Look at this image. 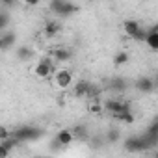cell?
<instances>
[{"mask_svg":"<svg viewBox=\"0 0 158 158\" xmlns=\"http://www.w3.org/2000/svg\"><path fill=\"white\" fill-rule=\"evenodd\" d=\"M52 76H54V86L58 89H61V91L69 89L73 86V82H74V76H73L71 69H56L52 73Z\"/></svg>","mask_w":158,"mask_h":158,"instance_id":"6da1fadb","label":"cell"},{"mask_svg":"<svg viewBox=\"0 0 158 158\" xmlns=\"http://www.w3.org/2000/svg\"><path fill=\"white\" fill-rule=\"evenodd\" d=\"M56 71V61L48 56V58H43V60H39L37 63H35V67H34V73H35V76L37 78H41V80H45V78H48V76H52V73Z\"/></svg>","mask_w":158,"mask_h":158,"instance_id":"7a4b0ae2","label":"cell"},{"mask_svg":"<svg viewBox=\"0 0 158 158\" xmlns=\"http://www.w3.org/2000/svg\"><path fill=\"white\" fill-rule=\"evenodd\" d=\"M11 136L17 138L19 143H26V141L37 139V138L41 136V130L35 128V127H21V128H17L15 132H11Z\"/></svg>","mask_w":158,"mask_h":158,"instance_id":"3957f363","label":"cell"},{"mask_svg":"<svg viewBox=\"0 0 158 158\" xmlns=\"http://www.w3.org/2000/svg\"><path fill=\"white\" fill-rule=\"evenodd\" d=\"M102 108L108 112V114H112L114 117L115 115H119V114H123V112H127V110H130V104L128 102H125V101H117V99H108L104 104H102Z\"/></svg>","mask_w":158,"mask_h":158,"instance_id":"277c9868","label":"cell"},{"mask_svg":"<svg viewBox=\"0 0 158 158\" xmlns=\"http://www.w3.org/2000/svg\"><path fill=\"white\" fill-rule=\"evenodd\" d=\"M147 141L143 139V136H132V138H127L125 141V149L128 152H141L143 149H147Z\"/></svg>","mask_w":158,"mask_h":158,"instance_id":"5b68a950","label":"cell"},{"mask_svg":"<svg viewBox=\"0 0 158 158\" xmlns=\"http://www.w3.org/2000/svg\"><path fill=\"white\" fill-rule=\"evenodd\" d=\"M136 89L139 91V93H151V91H154V80L151 76H139L138 80H136Z\"/></svg>","mask_w":158,"mask_h":158,"instance_id":"8992f818","label":"cell"},{"mask_svg":"<svg viewBox=\"0 0 158 158\" xmlns=\"http://www.w3.org/2000/svg\"><path fill=\"white\" fill-rule=\"evenodd\" d=\"M89 84L91 82H88V80H78V82H73V95L74 97H78V99H86V95H88V89H89Z\"/></svg>","mask_w":158,"mask_h":158,"instance_id":"52a82bcc","label":"cell"},{"mask_svg":"<svg viewBox=\"0 0 158 158\" xmlns=\"http://www.w3.org/2000/svg\"><path fill=\"white\" fill-rule=\"evenodd\" d=\"M50 58H52L56 63H65V61H69V60L73 58V54H71L69 48L60 47V48H54V50L50 52Z\"/></svg>","mask_w":158,"mask_h":158,"instance_id":"ba28073f","label":"cell"},{"mask_svg":"<svg viewBox=\"0 0 158 158\" xmlns=\"http://www.w3.org/2000/svg\"><path fill=\"white\" fill-rule=\"evenodd\" d=\"M74 141V136H73V130L71 128H61L58 134H56V143L61 145V147H67Z\"/></svg>","mask_w":158,"mask_h":158,"instance_id":"9c48e42d","label":"cell"},{"mask_svg":"<svg viewBox=\"0 0 158 158\" xmlns=\"http://www.w3.org/2000/svg\"><path fill=\"white\" fill-rule=\"evenodd\" d=\"M143 43H147L151 50H158V28L156 26H151L147 30V35H145Z\"/></svg>","mask_w":158,"mask_h":158,"instance_id":"30bf717a","label":"cell"},{"mask_svg":"<svg viewBox=\"0 0 158 158\" xmlns=\"http://www.w3.org/2000/svg\"><path fill=\"white\" fill-rule=\"evenodd\" d=\"M58 32H60V24L54 23V21H48V23L45 24V28H43V35H45L47 39H54V37L58 35Z\"/></svg>","mask_w":158,"mask_h":158,"instance_id":"8fae6325","label":"cell"},{"mask_svg":"<svg viewBox=\"0 0 158 158\" xmlns=\"http://www.w3.org/2000/svg\"><path fill=\"white\" fill-rule=\"evenodd\" d=\"M88 112H89L91 115H101V114L104 112L101 99H88Z\"/></svg>","mask_w":158,"mask_h":158,"instance_id":"7c38bea8","label":"cell"},{"mask_svg":"<svg viewBox=\"0 0 158 158\" xmlns=\"http://www.w3.org/2000/svg\"><path fill=\"white\" fill-rule=\"evenodd\" d=\"M139 26H141V24H139L138 21H134V19H128V21L123 23V30H125V34H127L128 37H132V35L139 30Z\"/></svg>","mask_w":158,"mask_h":158,"instance_id":"4fadbf2b","label":"cell"},{"mask_svg":"<svg viewBox=\"0 0 158 158\" xmlns=\"http://www.w3.org/2000/svg\"><path fill=\"white\" fill-rule=\"evenodd\" d=\"M71 130H73V136H74V139L88 141V128H86V127L78 125V127H74V128H71Z\"/></svg>","mask_w":158,"mask_h":158,"instance_id":"5bb4252c","label":"cell"},{"mask_svg":"<svg viewBox=\"0 0 158 158\" xmlns=\"http://www.w3.org/2000/svg\"><path fill=\"white\" fill-rule=\"evenodd\" d=\"M74 11H78V6L74 2H71V0H65V4H63V8L60 11V17H67V15H71Z\"/></svg>","mask_w":158,"mask_h":158,"instance_id":"9a60e30c","label":"cell"},{"mask_svg":"<svg viewBox=\"0 0 158 158\" xmlns=\"http://www.w3.org/2000/svg\"><path fill=\"white\" fill-rule=\"evenodd\" d=\"M128 60H130L128 52H117V54L114 56V65H115V67H123V65L128 63Z\"/></svg>","mask_w":158,"mask_h":158,"instance_id":"2e32d148","label":"cell"},{"mask_svg":"<svg viewBox=\"0 0 158 158\" xmlns=\"http://www.w3.org/2000/svg\"><path fill=\"white\" fill-rule=\"evenodd\" d=\"M0 39H2V45H4V50L15 45V34H13V32H10V34H4V35H0Z\"/></svg>","mask_w":158,"mask_h":158,"instance_id":"e0dca14e","label":"cell"},{"mask_svg":"<svg viewBox=\"0 0 158 158\" xmlns=\"http://www.w3.org/2000/svg\"><path fill=\"white\" fill-rule=\"evenodd\" d=\"M115 119H119V121H121V123H125V125H132V123H134V114H132L130 110H127V112H123V114L115 115Z\"/></svg>","mask_w":158,"mask_h":158,"instance_id":"ac0fdd59","label":"cell"},{"mask_svg":"<svg viewBox=\"0 0 158 158\" xmlns=\"http://www.w3.org/2000/svg\"><path fill=\"white\" fill-rule=\"evenodd\" d=\"M32 58V50L28 48V47H21L19 50H17V60H30Z\"/></svg>","mask_w":158,"mask_h":158,"instance_id":"d6986e66","label":"cell"},{"mask_svg":"<svg viewBox=\"0 0 158 158\" xmlns=\"http://www.w3.org/2000/svg\"><path fill=\"white\" fill-rule=\"evenodd\" d=\"M63 4H65V0H50V11H54L56 15H60Z\"/></svg>","mask_w":158,"mask_h":158,"instance_id":"ffe728a7","label":"cell"},{"mask_svg":"<svg viewBox=\"0 0 158 158\" xmlns=\"http://www.w3.org/2000/svg\"><path fill=\"white\" fill-rule=\"evenodd\" d=\"M119 138H121V134H119V130H117V128H112V130L106 134L108 143H115V141H119Z\"/></svg>","mask_w":158,"mask_h":158,"instance_id":"44dd1931","label":"cell"},{"mask_svg":"<svg viewBox=\"0 0 158 158\" xmlns=\"http://www.w3.org/2000/svg\"><path fill=\"white\" fill-rule=\"evenodd\" d=\"M112 88H114V89L123 91L127 86H125V80H123V78H114V80H112Z\"/></svg>","mask_w":158,"mask_h":158,"instance_id":"7402d4cb","label":"cell"},{"mask_svg":"<svg viewBox=\"0 0 158 158\" xmlns=\"http://www.w3.org/2000/svg\"><path fill=\"white\" fill-rule=\"evenodd\" d=\"M145 35H147V30L139 26V30H138V32L132 35V39H134V41H143V39H145Z\"/></svg>","mask_w":158,"mask_h":158,"instance_id":"603a6c76","label":"cell"},{"mask_svg":"<svg viewBox=\"0 0 158 158\" xmlns=\"http://www.w3.org/2000/svg\"><path fill=\"white\" fill-rule=\"evenodd\" d=\"M10 152H11V149H10L8 145H4L2 141H0V158H6V156H10Z\"/></svg>","mask_w":158,"mask_h":158,"instance_id":"cb8c5ba5","label":"cell"},{"mask_svg":"<svg viewBox=\"0 0 158 158\" xmlns=\"http://www.w3.org/2000/svg\"><path fill=\"white\" fill-rule=\"evenodd\" d=\"M10 134H11V132H10V130H8L6 127H0V139H6V138H8Z\"/></svg>","mask_w":158,"mask_h":158,"instance_id":"d4e9b609","label":"cell"},{"mask_svg":"<svg viewBox=\"0 0 158 158\" xmlns=\"http://www.w3.org/2000/svg\"><path fill=\"white\" fill-rule=\"evenodd\" d=\"M23 2H24L26 6H30V8H35V6H39L41 0H23Z\"/></svg>","mask_w":158,"mask_h":158,"instance_id":"484cf974","label":"cell"},{"mask_svg":"<svg viewBox=\"0 0 158 158\" xmlns=\"http://www.w3.org/2000/svg\"><path fill=\"white\" fill-rule=\"evenodd\" d=\"M0 4H2V6H15V0H0Z\"/></svg>","mask_w":158,"mask_h":158,"instance_id":"4316f807","label":"cell"},{"mask_svg":"<svg viewBox=\"0 0 158 158\" xmlns=\"http://www.w3.org/2000/svg\"><path fill=\"white\" fill-rule=\"evenodd\" d=\"M0 50H4V45H2V39H0Z\"/></svg>","mask_w":158,"mask_h":158,"instance_id":"83f0119b","label":"cell"},{"mask_svg":"<svg viewBox=\"0 0 158 158\" xmlns=\"http://www.w3.org/2000/svg\"><path fill=\"white\" fill-rule=\"evenodd\" d=\"M149 2H151V0H149Z\"/></svg>","mask_w":158,"mask_h":158,"instance_id":"f1b7e54d","label":"cell"},{"mask_svg":"<svg viewBox=\"0 0 158 158\" xmlns=\"http://www.w3.org/2000/svg\"><path fill=\"white\" fill-rule=\"evenodd\" d=\"M89 2H91V0H89Z\"/></svg>","mask_w":158,"mask_h":158,"instance_id":"f546056e","label":"cell"},{"mask_svg":"<svg viewBox=\"0 0 158 158\" xmlns=\"http://www.w3.org/2000/svg\"><path fill=\"white\" fill-rule=\"evenodd\" d=\"M0 32H2V30H0Z\"/></svg>","mask_w":158,"mask_h":158,"instance_id":"4dcf8cb0","label":"cell"}]
</instances>
